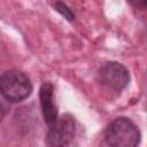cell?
Returning a JSON list of instances; mask_svg holds the SVG:
<instances>
[{"mask_svg":"<svg viewBox=\"0 0 147 147\" xmlns=\"http://www.w3.org/2000/svg\"><path fill=\"white\" fill-rule=\"evenodd\" d=\"M106 141L110 147H137L140 141V132L129 118L118 117L108 125Z\"/></svg>","mask_w":147,"mask_h":147,"instance_id":"6da1fadb","label":"cell"},{"mask_svg":"<svg viewBox=\"0 0 147 147\" xmlns=\"http://www.w3.org/2000/svg\"><path fill=\"white\" fill-rule=\"evenodd\" d=\"M32 91L29 77L20 70H7L0 77V93L10 102L26 99Z\"/></svg>","mask_w":147,"mask_h":147,"instance_id":"7a4b0ae2","label":"cell"},{"mask_svg":"<svg viewBox=\"0 0 147 147\" xmlns=\"http://www.w3.org/2000/svg\"><path fill=\"white\" fill-rule=\"evenodd\" d=\"M75 136V121L70 115H63L51 125L46 141L49 147H64Z\"/></svg>","mask_w":147,"mask_h":147,"instance_id":"3957f363","label":"cell"},{"mask_svg":"<svg viewBox=\"0 0 147 147\" xmlns=\"http://www.w3.org/2000/svg\"><path fill=\"white\" fill-rule=\"evenodd\" d=\"M99 78L102 84L114 90L124 88L130 80L127 69L118 62H107L99 70Z\"/></svg>","mask_w":147,"mask_h":147,"instance_id":"277c9868","label":"cell"},{"mask_svg":"<svg viewBox=\"0 0 147 147\" xmlns=\"http://www.w3.org/2000/svg\"><path fill=\"white\" fill-rule=\"evenodd\" d=\"M39 96L44 119L47 124L52 125L57 119V108L54 102V87L49 82H45L41 85Z\"/></svg>","mask_w":147,"mask_h":147,"instance_id":"5b68a950","label":"cell"},{"mask_svg":"<svg viewBox=\"0 0 147 147\" xmlns=\"http://www.w3.org/2000/svg\"><path fill=\"white\" fill-rule=\"evenodd\" d=\"M55 10H57L62 16H64V18H67L68 21H74L75 20V15L71 11V9L68 8V6L63 2H55L54 5Z\"/></svg>","mask_w":147,"mask_h":147,"instance_id":"8992f818","label":"cell"}]
</instances>
